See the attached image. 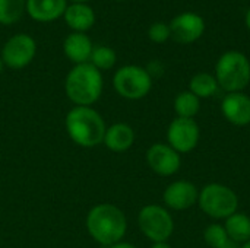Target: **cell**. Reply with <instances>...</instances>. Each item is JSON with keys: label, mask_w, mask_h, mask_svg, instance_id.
Returning <instances> with one entry per match:
<instances>
[{"label": "cell", "mask_w": 250, "mask_h": 248, "mask_svg": "<svg viewBox=\"0 0 250 248\" xmlns=\"http://www.w3.org/2000/svg\"><path fill=\"white\" fill-rule=\"evenodd\" d=\"M86 231L89 237L103 247L123 241L127 232L125 212L111 203H98L86 215Z\"/></svg>", "instance_id": "1"}, {"label": "cell", "mask_w": 250, "mask_h": 248, "mask_svg": "<svg viewBox=\"0 0 250 248\" xmlns=\"http://www.w3.org/2000/svg\"><path fill=\"white\" fill-rule=\"evenodd\" d=\"M64 129L75 145L89 149L103 145L107 124L95 108L73 107L66 114Z\"/></svg>", "instance_id": "2"}, {"label": "cell", "mask_w": 250, "mask_h": 248, "mask_svg": "<svg viewBox=\"0 0 250 248\" xmlns=\"http://www.w3.org/2000/svg\"><path fill=\"white\" fill-rule=\"evenodd\" d=\"M103 73L91 63L75 64L64 79V94L75 107H92L103 95Z\"/></svg>", "instance_id": "3"}, {"label": "cell", "mask_w": 250, "mask_h": 248, "mask_svg": "<svg viewBox=\"0 0 250 248\" xmlns=\"http://www.w3.org/2000/svg\"><path fill=\"white\" fill-rule=\"evenodd\" d=\"M214 76L226 94L245 92L250 83V60L242 51L229 50L217 60Z\"/></svg>", "instance_id": "4"}, {"label": "cell", "mask_w": 250, "mask_h": 248, "mask_svg": "<svg viewBox=\"0 0 250 248\" xmlns=\"http://www.w3.org/2000/svg\"><path fill=\"white\" fill-rule=\"evenodd\" d=\"M199 209L215 221H226L239 210L237 193L221 183H209L199 190Z\"/></svg>", "instance_id": "5"}, {"label": "cell", "mask_w": 250, "mask_h": 248, "mask_svg": "<svg viewBox=\"0 0 250 248\" xmlns=\"http://www.w3.org/2000/svg\"><path fill=\"white\" fill-rule=\"evenodd\" d=\"M138 227L142 235L154 243H166L174 232L171 212L161 205H145L138 213Z\"/></svg>", "instance_id": "6"}, {"label": "cell", "mask_w": 250, "mask_h": 248, "mask_svg": "<svg viewBox=\"0 0 250 248\" xmlns=\"http://www.w3.org/2000/svg\"><path fill=\"white\" fill-rule=\"evenodd\" d=\"M113 88L122 98L139 101L151 92L152 77L145 67L138 64H126L114 73Z\"/></svg>", "instance_id": "7"}, {"label": "cell", "mask_w": 250, "mask_h": 248, "mask_svg": "<svg viewBox=\"0 0 250 248\" xmlns=\"http://www.w3.org/2000/svg\"><path fill=\"white\" fill-rule=\"evenodd\" d=\"M37 54V42L28 34L12 35L3 45L0 57L6 67L21 70L32 63Z\"/></svg>", "instance_id": "8"}, {"label": "cell", "mask_w": 250, "mask_h": 248, "mask_svg": "<svg viewBox=\"0 0 250 248\" xmlns=\"http://www.w3.org/2000/svg\"><path fill=\"white\" fill-rule=\"evenodd\" d=\"M166 139L176 152L180 155L189 153L196 149L201 140V127L195 118L176 117L167 127Z\"/></svg>", "instance_id": "9"}, {"label": "cell", "mask_w": 250, "mask_h": 248, "mask_svg": "<svg viewBox=\"0 0 250 248\" xmlns=\"http://www.w3.org/2000/svg\"><path fill=\"white\" fill-rule=\"evenodd\" d=\"M146 165L160 177H171L182 168V155L168 143H152L145 153Z\"/></svg>", "instance_id": "10"}, {"label": "cell", "mask_w": 250, "mask_h": 248, "mask_svg": "<svg viewBox=\"0 0 250 248\" xmlns=\"http://www.w3.org/2000/svg\"><path fill=\"white\" fill-rule=\"evenodd\" d=\"M199 189L189 180H176L163 191V202L168 210L183 212L198 205Z\"/></svg>", "instance_id": "11"}, {"label": "cell", "mask_w": 250, "mask_h": 248, "mask_svg": "<svg viewBox=\"0 0 250 248\" xmlns=\"http://www.w3.org/2000/svg\"><path fill=\"white\" fill-rule=\"evenodd\" d=\"M171 38L180 44H192L198 41L205 32V20L201 15L193 12H183L170 22Z\"/></svg>", "instance_id": "12"}, {"label": "cell", "mask_w": 250, "mask_h": 248, "mask_svg": "<svg viewBox=\"0 0 250 248\" xmlns=\"http://www.w3.org/2000/svg\"><path fill=\"white\" fill-rule=\"evenodd\" d=\"M221 114L230 124L246 127L250 124V96L245 92L226 94L221 101Z\"/></svg>", "instance_id": "13"}, {"label": "cell", "mask_w": 250, "mask_h": 248, "mask_svg": "<svg viewBox=\"0 0 250 248\" xmlns=\"http://www.w3.org/2000/svg\"><path fill=\"white\" fill-rule=\"evenodd\" d=\"M135 139L136 134L130 124L114 123L111 126H107L103 145L114 153H123L133 146Z\"/></svg>", "instance_id": "14"}, {"label": "cell", "mask_w": 250, "mask_h": 248, "mask_svg": "<svg viewBox=\"0 0 250 248\" xmlns=\"http://www.w3.org/2000/svg\"><path fill=\"white\" fill-rule=\"evenodd\" d=\"M94 44L85 32H70L63 41V53L75 64L89 63Z\"/></svg>", "instance_id": "15"}, {"label": "cell", "mask_w": 250, "mask_h": 248, "mask_svg": "<svg viewBox=\"0 0 250 248\" xmlns=\"http://www.w3.org/2000/svg\"><path fill=\"white\" fill-rule=\"evenodd\" d=\"M67 0H26V13L35 22H54L63 16Z\"/></svg>", "instance_id": "16"}, {"label": "cell", "mask_w": 250, "mask_h": 248, "mask_svg": "<svg viewBox=\"0 0 250 248\" xmlns=\"http://www.w3.org/2000/svg\"><path fill=\"white\" fill-rule=\"evenodd\" d=\"M63 19L73 32H86L95 23V12L88 3H69Z\"/></svg>", "instance_id": "17"}, {"label": "cell", "mask_w": 250, "mask_h": 248, "mask_svg": "<svg viewBox=\"0 0 250 248\" xmlns=\"http://www.w3.org/2000/svg\"><path fill=\"white\" fill-rule=\"evenodd\" d=\"M224 228L230 240L245 244L250 240V216L243 212H236L224 221Z\"/></svg>", "instance_id": "18"}, {"label": "cell", "mask_w": 250, "mask_h": 248, "mask_svg": "<svg viewBox=\"0 0 250 248\" xmlns=\"http://www.w3.org/2000/svg\"><path fill=\"white\" fill-rule=\"evenodd\" d=\"M220 86L214 75L207 72H199L193 75L189 80V91L199 99H208L218 92Z\"/></svg>", "instance_id": "19"}, {"label": "cell", "mask_w": 250, "mask_h": 248, "mask_svg": "<svg viewBox=\"0 0 250 248\" xmlns=\"http://www.w3.org/2000/svg\"><path fill=\"white\" fill-rule=\"evenodd\" d=\"M173 108L176 115L180 118H195L201 111V99L188 89L176 95Z\"/></svg>", "instance_id": "20"}, {"label": "cell", "mask_w": 250, "mask_h": 248, "mask_svg": "<svg viewBox=\"0 0 250 248\" xmlns=\"http://www.w3.org/2000/svg\"><path fill=\"white\" fill-rule=\"evenodd\" d=\"M26 12V0H0V23L13 25Z\"/></svg>", "instance_id": "21"}, {"label": "cell", "mask_w": 250, "mask_h": 248, "mask_svg": "<svg viewBox=\"0 0 250 248\" xmlns=\"http://www.w3.org/2000/svg\"><path fill=\"white\" fill-rule=\"evenodd\" d=\"M116 61H117V54L108 45H97V47H94L91 58H89V63L94 67H97L100 72L113 69L116 66Z\"/></svg>", "instance_id": "22"}, {"label": "cell", "mask_w": 250, "mask_h": 248, "mask_svg": "<svg viewBox=\"0 0 250 248\" xmlns=\"http://www.w3.org/2000/svg\"><path fill=\"white\" fill-rule=\"evenodd\" d=\"M204 240L211 248H220L229 241L227 231L223 224H211L204 231Z\"/></svg>", "instance_id": "23"}, {"label": "cell", "mask_w": 250, "mask_h": 248, "mask_svg": "<svg viewBox=\"0 0 250 248\" xmlns=\"http://www.w3.org/2000/svg\"><path fill=\"white\" fill-rule=\"evenodd\" d=\"M148 38L155 44H164L168 38H171L170 26L164 22H155L148 28Z\"/></svg>", "instance_id": "24"}, {"label": "cell", "mask_w": 250, "mask_h": 248, "mask_svg": "<svg viewBox=\"0 0 250 248\" xmlns=\"http://www.w3.org/2000/svg\"><path fill=\"white\" fill-rule=\"evenodd\" d=\"M146 69V72L151 75V77L154 79V77H157V76H161L163 75V72H164V66H163V63L161 61H158V60H155V61H151L149 64H148V67H145Z\"/></svg>", "instance_id": "25"}, {"label": "cell", "mask_w": 250, "mask_h": 248, "mask_svg": "<svg viewBox=\"0 0 250 248\" xmlns=\"http://www.w3.org/2000/svg\"><path fill=\"white\" fill-rule=\"evenodd\" d=\"M107 248H138L135 244H132V243H127V241H119V243H116V244H113V246H110V247Z\"/></svg>", "instance_id": "26"}, {"label": "cell", "mask_w": 250, "mask_h": 248, "mask_svg": "<svg viewBox=\"0 0 250 248\" xmlns=\"http://www.w3.org/2000/svg\"><path fill=\"white\" fill-rule=\"evenodd\" d=\"M220 248H242V244H239V243H236V241H233V240L229 238V241Z\"/></svg>", "instance_id": "27"}, {"label": "cell", "mask_w": 250, "mask_h": 248, "mask_svg": "<svg viewBox=\"0 0 250 248\" xmlns=\"http://www.w3.org/2000/svg\"><path fill=\"white\" fill-rule=\"evenodd\" d=\"M151 248H173L170 244H168V241H166V243H154Z\"/></svg>", "instance_id": "28"}, {"label": "cell", "mask_w": 250, "mask_h": 248, "mask_svg": "<svg viewBox=\"0 0 250 248\" xmlns=\"http://www.w3.org/2000/svg\"><path fill=\"white\" fill-rule=\"evenodd\" d=\"M245 20H246V26L249 28V31H250V7H249V10L246 12V18H245Z\"/></svg>", "instance_id": "29"}, {"label": "cell", "mask_w": 250, "mask_h": 248, "mask_svg": "<svg viewBox=\"0 0 250 248\" xmlns=\"http://www.w3.org/2000/svg\"><path fill=\"white\" fill-rule=\"evenodd\" d=\"M67 1H70V3H88L89 0H67Z\"/></svg>", "instance_id": "30"}, {"label": "cell", "mask_w": 250, "mask_h": 248, "mask_svg": "<svg viewBox=\"0 0 250 248\" xmlns=\"http://www.w3.org/2000/svg\"><path fill=\"white\" fill-rule=\"evenodd\" d=\"M6 66H4V63H3V60H1V57H0V75L3 73V69H4Z\"/></svg>", "instance_id": "31"}, {"label": "cell", "mask_w": 250, "mask_h": 248, "mask_svg": "<svg viewBox=\"0 0 250 248\" xmlns=\"http://www.w3.org/2000/svg\"><path fill=\"white\" fill-rule=\"evenodd\" d=\"M242 248H250V240L248 243H245V244H242Z\"/></svg>", "instance_id": "32"}, {"label": "cell", "mask_w": 250, "mask_h": 248, "mask_svg": "<svg viewBox=\"0 0 250 248\" xmlns=\"http://www.w3.org/2000/svg\"><path fill=\"white\" fill-rule=\"evenodd\" d=\"M117 1H123V0H117Z\"/></svg>", "instance_id": "33"}]
</instances>
